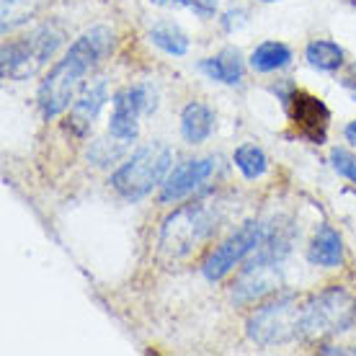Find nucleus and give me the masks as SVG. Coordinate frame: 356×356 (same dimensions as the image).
<instances>
[{"label": "nucleus", "mask_w": 356, "mask_h": 356, "mask_svg": "<svg viewBox=\"0 0 356 356\" xmlns=\"http://www.w3.org/2000/svg\"><path fill=\"white\" fill-rule=\"evenodd\" d=\"M289 106H292V122L297 127V134L312 145L325 143L330 111L321 98L302 93V90H294L292 98H289Z\"/></svg>", "instance_id": "nucleus-10"}, {"label": "nucleus", "mask_w": 356, "mask_h": 356, "mask_svg": "<svg viewBox=\"0 0 356 356\" xmlns=\"http://www.w3.org/2000/svg\"><path fill=\"white\" fill-rule=\"evenodd\" d=\"M305 336L302 307L294 294L276 297L274 302L264 305L248 318V339L259 346H282Z\"/></svg>", "instance_id": "nucleus-6"}, {"label": "nucleus", "mask_w": 356, "mask_h": 356, "mask_svg": "<svg viewBox=\"0 0 356 356\" xmlns=\"http://www.w3.org/2000/svg\"><path fill=\"white\" fill-rule=\"evenodd\" d=\"M279 264L282 261H250L238 279L235 289H232V300L238 305H248L279 289V284H282V266Z\"/></svg>", "instance_id": "nucleus-11"}, {"label": "nucleus", "mask_w": 356, "mask_h": 356, "mask_svg": "<svg viewBox=\"0 0 356 356\" xmlns=\"http://www.w3.org/2000/svg\"><path fill=\"white\" fill-rule=\"evenodd\" d=\"M330 163H333V170H336L339 176L348 178L356 186V158L351 152L343 150V147H336V150L330 152Z\"/></svg>", "instance_id": "nucleus-21"}, {"label": "nucleus", "mask_w": 356, "mask_h": 356, "mask_svg": "<svg viewBox=\"0 0 356 356\" xmlns=\"http://www.w3.org/2000/svg\"><path fill=\"white\" fill-rule=\"evenodd\" d=\"M111 39L114 36L108 29L96 26L72 42L67 54L49 70V75L42 81L39 93H36V101H39L44 119L60 116L70 106V101H75V93L81 90L83 78L108 54Z\"/></svg>", "instance_id": "nucleus-1"}, {"label": "nucleus", "mask_w": 356, "mask_h": 356, "mask_svg": "<svg viewBox=\"0 0 356 356\" xmlns=\"http://www.w3.org/2000/svg\"><path fill=\"white\" fill-rule=\"evenodd\" d=\"M214 168H217L214 158H191V161L178 163L161 184V196H158L161 204H170V202L176 204L188 194H194L207 178H212Z\"/></svg>", "instance_id": "nucleus-9"}, {"label": "nucleus", "mask_w": 356, "mask_h": 356, "mask_svg": "<svg viewBox=\"0 0 356 356\" xmlns=\"http://www.w3.org/2000/svg\"><path fill=\"white\" fill-rule=\"evenodd\" d=\"M261 3H274V0H261Z\"/></svg>", "instance_id": "nucleus-27"}, {"label": "nucleus", "mask_w": 356, "mask_h": 356, "mask_svg": "<svg viewBox=\"0 0 356 356\" xmlns=\"http://www.w3.org/2000/svg\"><path fill=\"white\" fill-rule=\"evenodd\" d=\"M150 42L173 57H184L188 52V36L176 24H168V21H161L150 29Z\"/></svg>", "instance_id": "nucleus-18"}, {"label": "nucleus", "mask_w": 356, "mask_h": 356, "mask_svg": "<svg viewBox=\"0 0 356 356\" xmlns=\"http://www.w3.org/2000/svg\"><path fill=\"white\" fill-rule=\"evenodd\" d=\"M341 83H343L348 90H354V93H356V65H351V67H348V72L343 75V81H341Z\"/></svg>", "instance_id": "nucleus-24"}, {"label": "nucleus", "mask_w": 356, "mask_h": 356, "mask_svg": "<svg viewBox=\"0 0 356 356\" xmlns=\"http://www.w3.org/2000/svg\"><path fill=\"white\" fill-rule=\"evenodd\" d=\"M170 163H173V152L168 145L158 140L147 143L111 176V186L129 202L145 199L158 184L165 181Z\"/></svg>", "instance_id": "nucleus-3"}, {"label": "nucleus", "mask_w": 356, "mask_h": 356, "mask_svg": "<svg viewBox=\"0 0 356 356\" xmlns=\"http://www.w3.org/2000/svg\"><path fill=\"white\" fill-rule=\"evenodd\" d=\"M235 165H238V170H241L245 178H261L264 173H266L268 168V158L266 152L261 150L259 145H241L238 150H235Z\"/></svg>", "instance_id": "nucleus-19"}, {"label": "nucleus", "mask_w": 356, "mask_h": 356, "mask_svg": "<svg viewBox=\"0 0 356 356\" xmlns=\"http://www.w3.org/2000/svg\"><path fill=\"white\" fill-rule=\"evenodd\" d=\"M191 10H194L199 18H212L217 13V0H194L191 3Z\"/></svg>", "instance_id": "nucleus-22"}, {"label": "nucleus", "mask_w": 356, "mask_h": 356, "mask_svg": "<svg viewBox=\"0 0 356 356\" xmlns=\"http://www.w3.org/2000/svg\"><path fill=\"white\" fill-rule=\"evenodd\" d=\"M305 57H307V63L312 67H318L323 72H333L343 65V49L336 42H330V39H315V42H310L307 49H305Z\"/></svg>", "instance_id": "nucleus-17"}, {"label": "nucleus", "mask_w": 356, "mask_h": 356, "mask_svg": "<svg viewBox=\"0 0 356 356\" xmlns=\"http://www.w3.org/2000/svg\"><path fill=\"white\" fill-rule=\"evenodd\" d=\"M356 323V297L343 286H325L302 307V328L307 339L339 336Z\"/></svg>", "instance_id": "nucleus-5"}, {"label": "nucleus", "mask_w": 356, "mask_h": 356, "mask_svg": "<svg viewBox=\"0 0 356 356\" xmlns=\"http://www.w3.org/2000/svg\"><path fill=\"white\" fill-rule=\"evenodd\" d=\"M65 39V31L57 24H44L34 29L29 36L3 44V78L10 81H26L42 70L47 60L52 57Z\"/></svg>", "instance_id": "nucleus-4"}, {"label": "nucleus", "mask_w": 356, "mask_h": 356, "mask_svg": "<svg viewBox=\"0 0 356 356\" xmlns=\"http://www.w3.org/2000/svg\"><path fill=\"white\" fill-rule=\"evenodd\" d=\"M42 0H3V31L24 24L29 16H34Z\"/></svg>", "instance_id": "nucleus-20"}, {"label": "nucleus", "mask_w": 356, "mask_h": 356, "mask_svg": "<svg viewBox=\"0 0 356 356\" xmlns=\"http://www.w3.org/2000/svg\"><path fill=\"white\" fill-rule=\"evenodd\" d=\"M354 3H356V0H354Z\"/></svg>", "instance_id": "nucleus-28"}, {"label": "nucleus", "mask_w": 356, "mask_h": 356, "mask_svg": "<svg viewBox=\"0 0 356 356\" xmlns=\"http://www.w3.org/2000/svg\"><path fill=\"white\" fill-rule=\"evenodd\" d=\"M199 70L204 72L209 81L225 83V86H238L243 81V60L238 49H222L214 57H207L199 63Z\"/></svg>", "instance_id": "nucleus-14"}, {"label": "nucleus", "mask_w": 356, "mask_h": 356, "mask_svg": "<svg viewBox=\"0 0 356 356\" xmlns=\"http://www.w3.org/2000/svg\"><path fill=\"white\" fill-rule=\"evenodd\" d=\"M114 111L108 122V134L116 143H134L140 134V116L158 108V90L150 83H137L114 93Z\"/></svg>", "instance_id": "nucleus-8"}, {"label": "nucleus", "mask_w": 356, "mask_h": 356, "mask_svg": "<svg viewBox=\"0 0 356 356\" xmlns=\"http://www.w3.org/2000/svg\"><path fill=\"white\" fill-rule=\"evenodd\" d=\"M106 101H108L106 81H104V78H98V81H93L90 86H86V88L81 90V96L72 101L70 124L67 127H72V132L83 137V134L93 127L96 116L101 114V108L106 106Z\"/></svg>", "instance_id": "nucleus-12"}, {"label": "nucleus", "mask_w": 356, "mask_h": 356, "mask_svg": "<svg viewBox=\"0 0 356 356\" xmlns=\"http://www.w3.org/2000/svg\"><path fill=\"white\" fill-rule=\"evenodd\" d=\"M214 129V114L212 108L202 101H191L181 111V134L188 145L204 143Z\"/></svg>", "instance_id": "nucleus-15"}, {"label": "nucleus", "mask_w": 356, "mask_h": 356, "mask_svg": "<svg viewBox=\"0 0 356 356\" xmlns=\"http://www.w3.org/2000/svg\"><path fill=\"white\" fill-rule=\"evenodd\" d=\"M307 259L315 266H341V261H343V241H341V235L330 225H321L318 232L312 235V243L310 248H307Z\"/></svg>", "instance_id": "nucleus-13"}, {"label": "nucleus", "mask_w": 356, "mask_h": 356, "mask_svg": "<svg viewBox=\"0 0 356 356\" xmlns=\"http://www.w3.org/2000/svg\"><path fill=\"white\" fill-rule=\"evenodd\" d=\"M289 63H292V52L282 42H264V44H259L253 49V54H250V67L256 72L282 70Z\"/></svg>", "instance_id": "nucleus-16"}, {"label": "nucleus", "mask_w": 356, "mask_h": 356, "mask_svg": "<svg viewBox=\"0 0 356 356\" xmlns=\"http://www.w3.org/2000/svg\"><path fill=\"white\" fill-rule=\"evenodd\" d=\"M217 225L220 212L207 199L178 207L176 212L165 217L161 227V250L168 259H184L217 230Z\"/></svg>", "instance_id": "nucleus-2"}, {"label": "nucleus", "mask_w": 356, "mask_h": 356, "mask_svg": "<svg viewBox=\"0 0 356 356\" xmlns=\"http://www.w3.org/2000/svg\"><path fill=\"white\" fill-rule=\"evenodd\" d=\"M343 134H346V140H348V143L356 145V119H354V122H351V124L346 127V129H343Z\"/></svg>", "instance_id": "nucleus-26"}, {"label": "nucleus", "mask_w": 356, "mask_h": 356, "mask_svg": "<svg viewBox=\"0 0 356 356\" xmlns=\"http://www.w3.org/2000/svg\"><path fill=\"white\" fill-rule=\"evenodd\" d=\"M152 3H158V6H181V8H191L194 0H152Z\"/></svg>", "instance_id": "nucleus-25"}, {"label": "nucleus", "mask_w": 356, "mask_h": 356, "mask_svg": "<svg viewBox=\"0 0 356 356\" xmlns=\"http://www.w3.org/2000/svg\"><path fill=\"white\" fill-rule=\"evenodd\" d=\"M243 24H245V10H227L222 18V26L225 31H232V29H241Z\"/></svg>", "instance_id": "nucleus-23"}, {"label": "nucleus", "mask_w": 356, "mask_h": 356, "mask_svg": "<svg viewBox=\"0 0 356 356\" xmlns=\"http://www.w3.org/2000/svg\"><path fill=\"white\" fill-rule=\"evenodd\" d=\"M268 232H271V222H261V220H250L238 232H232L230 238L220 243L202 264V274L207 282H222L245 256L256 253L264 245Z\"/></svg>", "instance_id": "nucleus-7"}]
</instances>
